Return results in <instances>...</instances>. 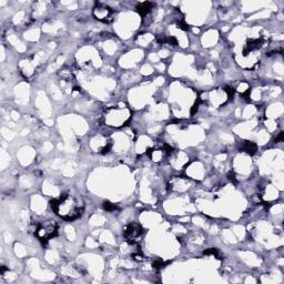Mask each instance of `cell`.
I'll list each match as a JSON object with an SVG mask.
<instances>
[{"label": "cell", "mask_w": 284, "mask_h": 284, "mask_svg": "<svg viewBox=\"0 0 284 284\" xmlns=\"http://www.w3.org/2000/svg\"><path fill=\"white\" fill-rule=\"evenodd\" d=\"M51 208L63 220L73 221L82 216L85 205L81 197L65 195L60 199L51 201Z\"/></svg>", "instance_id": "1"}, {"label": "cell", "mask_w": 284, "mask_h": 284, "mask_svg": "<svg viewBox=\"0 0 284 284\" xmlns=\"http://www.w3.org/2000/svg\"><path fill=\"white\" fill-rule=\"evenodd\" d=\"M131 112L126 106L111 107L106 111L105 122L107 126L120 128L130 120Z\"/></svg>", "instance_id": "2"}, {"label": "cell", "mask_w": 284, "mask_h": 284, "mask_svg": "<svg viewBox=\"0 0 284 284\" xmlns=\"http://www.w3.org/2000/svg\"><path fill=\"white\" fill-rule=\"evenodd\" d=\"M233 96L232 88L225 87V88H218L212 90V91L207 92V98H205V102L208 105L215 107V108H220L223 106L229 98Z\"/></svg>", "instance_id": "3"}, {"label": "cell", "mask_w": 284, "mask_h": 284, "mask_svg": "<svg viewBox=\"0 0 284 284\" xmlns=\"http://www.w3.org/2000/svg\"><path fill=\"white\" fill-rule=\"evenodd\" d=\"M58 233V224L56 221L47 220L41 222L38 224L36 229V236L39 239L41 242H48L51 240L52 238H55Z\"/></svg>", "instance_id": "4"}, {"label": "cell", "mask_w": 284, "mask_h": 284, "mask_svg": "<svg viewBox=\"0 0 284 284\" xmlns=\"http://www.w3.org/2000/svg\"><path fill=\"white\" fill-rule=\"evenodd\" d=\"M142 233L143 229L141 228V225L137 223L128 224L123 230V237L130 244H134L142 237Z\"/></svg>", "instance_id": "5"}, {"label": "cell", "mask_w": 284, "mask_h": 284, "mask_svg": "<svg viewBox=\"0 0 284 284\" xmlns=\"http://www.w3.org/2000/svg\"><path fill=\"white\" fill-rule=\"evenodd\" d=\"M93 17L96 18L99 22H109L113 15V11L111 9L110 7L106 6V5H102V3H97L96 6L93 8Z\"/></svg>", "instance_id": "6"}, {"label": "cell", "mask_w": 284, "mask_h": 284, "mask_svg": "<svg viewBox=\"0 0 284 284\" xmlns=\"http://www.w3.org/2000/svg\"><path fill=\"white\" fill-rule=\"evenodd\" d=\"M152 7H153V3L152 2H142L137 7V10L141 16H146L151 11Z\"/></svg>", "instance_id": "7"}, {"label": "cell", "mask_w": 284, "mask_h": 284, "mask_svg": "<svg viewBox=\"0 0 284 284\" xmlns=\"http://www.w3.org/2000/svg\"><path fill=\"white\" fill-rule=\"evenodd\" d=\"M242 149H243V151H245L248 154L253 155L255 154V152L258 151V146L252 141H245Z\"/></svg>", "instance_id": "8"}, {"label": "cell", "mask_w": 284, "mask_h": 284, "mask_svg": "<svg viewBox=\"0 0 284 284\" xmlns=\"http://www.w3.org/2000/svg\"><path fill=\"white\" fill-rule=\"evenodd\" d=\"M104 208L107 210V211L111 212V211H114V210L117 209V205L109 202V201H106V202L104 203Z\"/></svg>", "instance_id": "9"}, {"label": "cell", "mask_w": 284, "mask_h": 284, "mask_svg": "<svg viewBox=\"0 0 284 284\" xmlns=\"http://www.w3.org/2000/svg\"><path fill=\"white\" fill-rule=\"evenodd\" d=\"M204 254H211V255H215L218 259H220V252L218 251L217 249H209L207 251H204Z\"/></svg>", "instance_id": "10"}]
</instances>
